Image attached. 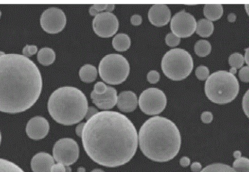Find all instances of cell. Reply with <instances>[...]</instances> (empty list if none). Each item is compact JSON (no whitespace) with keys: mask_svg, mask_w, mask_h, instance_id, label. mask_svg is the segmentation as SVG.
<instances>
[{"mask_svg":"<svg viewBox=\"0 0 249 172\" xmlns=\"http://www.w3.org/2000/svg\"><path fill=\"white\" fill-rule=\"evenodd\" d=\"M165 43L168 46L171 47H176L180 44V38L174 34L173 33H169L165 37Z\"/></svg>","mask_w":249,"mask_h":172,"instance_id":"cell-29","label":"cell"},{"mask_svg":"<svg viewBox=\"0 0 249 172\" xmlns=\"http://www.w3.org/2000/svg\"><path fill=\"white\" fill-rule=\"evenodd\" d=\"M141 110L147 115L162 113L167 104V98L161 90L157 88L147 89L141 94L138 100Z\"/></svg>","mask_w":249,"mask_h":172,"instance_id":"cell-8","label":"cell"},{"mask_svg":"<svg viewBox=\"0 0 249 172\" xmlns=\"http://www.w3.org/2000/svg\"><path fill=\"white\" fill-rule=\"evenodd\" d=\"M38 48L35 45H27L22 50L23 56L29 58L37 52Z\"/></svg>","mask_w":249,"mask_h":172,"instance_id":"cell-30","label":"cell"},{"mask_svg":"<svg viewBox=\"0 0 249 172\" xmlns=\"http://www.w3.org/2000/svg\"><path fill=\"white\" fill-rule=\"evenodd\" d=\"M85 94L76 87L59 88L51 94L48 103L49 112L58 124L72 125L85 118L88 109Z\"/></svg>","mask_w":249,"mask_h":172,"instance_id":"cell-4","label":"cell"},{"mask_svg":"<svg viewBox=\"0 0 249 172\" xmlns=\"http://www.w3.org/2000/svg\"><path fill=\"white\" fill-rule=\"evenodd\" d=\"M93 6L95 10L100 13L106 10L107 4H94Z\"/></svg>","mask_w":249,"mask_h":172,"instance_id":"cell-42","label":"cell"},{"mask_svg":"<svg viewBox=\"0 0 249 172\" xmlns=\"http://www.w3.org/2000/svg\"><path fill=\"white\" fill-rule=\"evenodd\" d=\"M242 152L240 151H236L233 153V157L235 159H238L241 157H242Z\"/></svg>","mask_w":249,"mask_h":172,"instance_id":"cell-46","label":"cell"},{"mask_svg":"<svg viewBox=\"0 0 249 172\" xmlns=\"http://www.w3.org/2000/svg\"><path fill=\"white\" fill-rule=\"evenodd\" d=\"M229 72L233 75H234L237 73V69L235 68L232 67V68L230 69Z\"/></svg>","mask_w":249,"mask_h":172,"instance_id":"cell-48","label":"cell"},{"mask_svg":"<svg viewBox=\"0 0 249 172\" xmlns=\"http://www.w3.org/2000/svg\"><path fill=\"white\" fill-rule=\"evenodd\" d=\"M78 172H86V169L84 168L80 167L78 169Z\"/></svg>","mask_w":249,"mask_h":172,"instance_id":"cell-50","label":"cell"},{"mask_svg":"<svg viewBox=\"0 0 249 172\" xmlns=\"http://www.w3.org/2000/svg\"><path fill=\"white\" fill-rule=\"evenodd\" d=\"M90 98L93 104L100 109L109 110L117 105V92L114 87L107 86V91L105 94L98 95L92 92Z\"/></svg>","mask_w":249,"mask_h":172,"instance_id":"cell-14","label":"cell"},{"mask_svg":"<svg viewBox=\"0 0 249 172\" xmlns=\"http://www.w3.org/2000/svg\"><path fill=\"white\" fill-rule=\"evenodd\" d=\"M89 13L92 16H96L100 13L95 10L93 6H91L89 9Z\"/></svg>","mask_w":249,"mask_h":172,"instance_id":"cell-44","label":"cell"},{"mask_svg":"<svg viewBox=\"0 0 249 172\" xmlns=\"http://www.w3.org/2000/svg\"><path fill=\"white\" fill-rule=\"evenodd\" d=\"M200 172H236L235 170L229 165L224 164H213L207 166Z\"/></svg>","mask_w":249,"mask_h":172,"instance_id":"cell-24","label":"cell"},{"mask_svg":"<svg viewBox=\"0 0 249 172\" xmlns=\"http://www.w3.org/2000/svg\"><path fill=\"white\" fill-rule=\"evenodd\" d=\"M0 172H25L15 163L8 160L0 158Z\"/></svg>","mask_w":249,"mask_h":172,"instance_id":"cell-25","label":"cell"},{"mask_svg":"<svg viewBox=\"0 0 249 172\" xmlns=\"http://www.w3.org/2000/svg\"><path fill=\"white\" fill-rule=\"evenodd\" d=\"M80 149L77 142L71 138H63L54 144L53 157L57 163L70 166L78 160Z\"/></svg>","mask_w":249,"mask_h":172,"instance_id":"cell-9","label":"cell"},{"mask_svg":"<svg viewBox=\"0 0 249 172\" xmlns=\"http://www.w3.org/2000/svg\"><path fill=\"white\" fill-rule=\"evenodd\" d=\"M249 90H248L243 97L242 101L243 109L248 118H249Z\"/></svg>","mask_w":249,"mask_h":172,"instance_id":"cell-35","label":"cell"},{"mask_svg":"<svg viewBox=\"0 0 249 172\" xmlns=\"http://www.w3.org/2000/svg\"><path fill=\"white\" fill-rule=\"evenodd\" d=\"M85 123H81L79 124L76 128V134L78 137L81 138L83 129H84Z\"/></svg>","mask_w":249,"mask_h":172,"instance_id":"cell-41","label":"cell"},{"mask_svg":"<svg viewBox=\"0 0 249 172\" xmlns=\"http://www.w3.org/2000/svg\"><path fill=\"white\" fill-rule=\"evenodd\" d=\"M42 29L50 34H56L62 31L67 24L66 14L61 9L50 7L45 10L40 17Z\"/></svg>","mask_w":249,"mask_h":172,"instance_id":"cell-11","label":"cell"},{"mask_svg":"<svg viewBox=\"0 0 249 172\" xmlns=\"http://www.w3.org/2000/svg\"><path fill=\"white\" fill-rule=\"evenodd\" d=\"M114 4H107L106 11L108 13H112L115 8Z\"/></svg>","mask_w":249,"mask_h":172,"instance_id":"cell-45","label":"cell"},{"mask_svg":"<svg viewBox=\"0 0 249 172\" xmlns=\"http://www.w3.org/2000/svg\"><path fill=\"white\" fill-rule=\"evenodd\" d=\"M233 168L236 172H249V160L245 157H241L233 162Z\"/></svg>","mask_w":249,"mask_h":172,"instance_id":"cell-26","label":"cell"},{"mask_svg":"<svg viewBox=\"0 0 249 172\" xmlns=\"http://www.w3.org/2000/svg\"><path fill=\"white\" fill-rule=\"evenodd\" d=\"M51 172H66V166L60 163L54 164L51 168Z\"/></svg>","mask_w":249,"mask_h":172,"instance_id":"cell-36","label":"cell"},{"mask_svg":"<svg viewBox=\"0 0 249 172\" xmlns=\"http://www.w3.org/2000/svg\"><path fill=\"white\" fill-rule=\"evenodd\" d=\"M214 30V24L206 19H202L197 23L196 33L201 37L208 38L213 33Z\"/></svg>","mask_w":249,"mask_h":172,"instance_id":"cell-21","label":"cell"},{"mask_svg":"<svg viewBox=\"0 0 249 172\" xmlns=\"http://www.w3.org/2000/svg\"><path fill=\"white\" fill-rule=\"evenodd\" d=\"M224 8L221 4H206L204 8V14L208 20L216 21L223 16Z\"/></svg>","mask_w":249,"mask_h":172,"instance_id":"cell-18","label":"cell"},{"mask_svg":"<svg viewBox=\"0 0 249 172\" xmlns=\"http://www.w3.org/2000/svg\"><path fill=\"white\" fill-rule=\"evenodd\" d=\"M245 56L244 58V61H245L246 64L249 65V48L245 49Z\"/></svg>","mask_w":249,"mask_h":172,"instance_id":"cell-47","label":"cell"},{"mask_svg":"<svg viewBox=\"0 0 249 172\" xmlns=\"http://www.w3.org/2000/svg\"><path fill=\"white\" fill-rule=\"evenodd\" d=\"M193 67L194 62L191 54L181 48H174L166 52L161 61L164 75L174 81H180L187 78Z\"/></svg>","mask_w":249,"mask_h":172,"instance_id":"cell-6","label":"cell"},{"mask_svg":"<svg viewBox=\"0 0 249 172\" xmlns=\"http://www.w3.org/2000/svg\"><path fill=\"white\" fill-rule=\"evenodd\" d=\"M31 164L33 172H51L54 160L50 154L40 152L33 157Z\"/></svg>","mask_w":249,"mask_h":172,"instance_id":"cell-16","label":"cell"},{"mask_svg":"<svg viewBox=\"0 0 249 172\" xmlns=\"http://www.w3.org/2000/svg\"><path fill=\"white\" fill-rule=\"evenodd\" d=\"M147 79L151 84L158 83L160 79V74L156 70H151L147 75Z\"/></svg>","mask_w":249,"mask_h":172,"instance_id":"cell-31","label":"cell"},{"mask_svg":"<svg viewBox=\"0 0 249 172\" xmlns=\"http://www.w3.org/2000/svg\"><path fill=\"white\" fill-rule=\"evenodd\" d=\"M5 54V53L4 52L0 51V57L4 55Z\"/></svg>","mask_w":249,"mask_h":172,"instance_id":"cell-53","label":"cell"},{"mask_svg":"<svg viewBox=\"0 0 249 172\" xmlns=\"http://www.w3.org/2000/svg\"><path fill=\"white\" fill-rule=\"evenodd\" d=\"M50 126L48 121L44 117L36 116L27 123L26 133L29 138L34 141L44 139L49 133Z\"/></svg>","mask_w":249,"mask_h":172,"instance_id":"cell-13","label":"cell"},{"mask_svg":"<svg viewBox=\"0 0 249 172\" xmlns=\"http://www.w3.org/2000/svg\"><path fill=\"white\" fill-rule=\"evenodd\" d=\"M81 138L90 158L97 164L116 168L134 157L138 146L137 130L125 115L116 111L99 112L85 123Z\"/></svg>","mask_w":249,"mask_h":172,"instance_id":"cell-1","label":"cell"},{"mask_svg":"<svg viewBox=\"0 0 249 172\" xmlns=\"http://www.w3.org/2000/svg\"><path fill=\"white\" fill-rule=\"evenodd\" d=\"M107 86L102 81H98L94 87L93 92L98 95L104 94L107 91Z\"/></svg>","mask_w":249,"mask_h":172,"instance_id":"cell-32","label":"cell"},{"mask_svg":"<svg viewBox=\"0 0 249 172\" xmlns=\"http://www.w3.org/2000/svg\"><path fill=\"white\" fill-rule=\"evenodd\" d=\"M113 48L117 51L124 52L130 48L131 40L129 36L125 33H119L115 36L113 39Z\"/></svg>","mask_w":249,"mask_h":172,"instance_id":"cell-19","label":"cell"},{"mask_svg":"<svg viewBox=\"0 0 249 172\" xmlns=\"http://www.w3.org/2000/svg\"><path fill=\"white\" fill-rule=\"evenodd\" d=\"M98 71L100 78L106 83L118 85L126 80L130 74V66L121 54H109L101 60Z\"/></svg>","mask_w":249,"mask_h":172,"instance_id":"cell-7","label":"cell"},{"mask_svg":"<svg viewBox=\"0 0 249 172\" xmlns=\"http://www.w3.org/2000/svg\"><path fill=\"white\" fill-rule=\"evenodd\" d=\"M228 20L229 22H234L236 20V16L234 13H231L228 16Z\"/></svg>","mask_w":249,"mask_h":172,"instance_id":"cell-43","label":"cell"},{"mask_svg":"<svg viewBox=\"0 0 249 172\" xmlns=\"http://www.w3.org/2000/svg\"><path fill=\"white\" fill-rule=\"evenodd\" d=\"M71 169L70 167V166H66V172H71Z\"/></svg>","mask_w":249,"mask_h":172,"instance_id":"cell-51","label":"cell"},{"mask_svg":"<svg viewBox=\"0 0 249 172\" xmlns=\"http://www.w3.org/2000/svg\"><path fill=\"white\" fill-rule=\"evenodd\" d=\"M213 120V115L211 112L205 111L201 115V120L205 124H209Z\"/></svg>","mask_w":249,"mask_h":172,"instance_id":"cell-34","label":"cell"},{"mask_svg":"<svg viewBox=\"0 0 249 172\" xmlns=\"http://www.w3.org/2000/svg\"><path fill=\"white\" fill-rule=\"evenodd\" d=\"M90 172H105L104 170L99 169H95L93 170H92Z\"/></svg>","mask_w":249,"mask_h":172,"instance_id":"cell-49","label":"cell"},{"mask_svg":"<svg viewBox=\"0 0 249 172\" xmlns=\"http://www.w3.org/2000/svg\"><path fill=\"white\" fill-rule=\"evenodd\" d=\"M249 66H245L239 70L238 73V76L240 79L243 81V82L248 83L249 81Z\"/></svg>","mask_w":249,"mask_h":172,"instance_id":"cell-33","label":"cell"},{"mask_svg":"<svg viewBox=\"0 0 249 172\" xmlns=\"http://www.w3.org/2000/svg\"><path fill=\"white\" fill-rule=\"evenodd\" d=\"M236 77L229 72L219 70L208 77L205 85V92L210 101L218 105L232 102L239 92Z\"/></svg>","mask_w":249,"mask_h":172,"instance_id":"cell-5","label":"cell"},{"mask_svg":"<svg viewBox=\"0 0 249 172\" xmlns=\"http://www.w3.org/2000/svg\"><path fill=\"white\" fill-rule=\"evenodd\" d=\"M98 112V110L95 107L93 106L89 107H88L85 118L88 121L90 118V117L93 116Z\"/></svg>","mask_w":249,"mask_h":172,"instance_id":"cell-37","label":"cell"},{"mask_svg":"<svg viewBox=\"0 0 249 172\" xmlns=\"http://www.w3.org/2000/svg\"><path fill=\"white\" fill-rule=\"evenodd\" d=\"M244 62V58L242 54L238 52L232 54L229 58V65L236 69L242 67Z\"/></svg>","mask_w":249,"mask_h":172,"instance_id":"cell-27","label":"cell"},{"mask_svg":"<svg viewBox=\"0 0 249 172\" xmlns=\"http://www.w3.org/2000/svg\"><path fill=\"white\" fill-rule=\"evenodd\" d=\"M97 76L96 68L90 64L82 66L79 70V77L83 82L86 83L93 82L96 79Z\"/></svg>","mask_w":249,"mask_h":172,"instance_id":"cell-20","label":"cell"},{"mask_svg":"<svg viewBox=\"0 0 249 172\" xmlns=\"http://www.w3.org/2000/svg\"><path fill=\"white\" fill-rule=\"evenodd\" d=\"M56 59V53L52 48L44 47L41 49L37 54V60L43 66L52 65Z\"/></svg>","mask_w":249,"mask_h":172,"instance_id":"cell-22","label":"cell"},{"mask_svg":"<svg viewBox=\"0 0 249 172\" xmlns=\"http://www.w3.org/2000/svg\"><path fill=\"white\" fill-rule=\"evenodd\" d=\"M196 75L199 80H205L209 77V68L205 66H200L196 68Z\"/></svg>","mask_w":249,"mask_h":172,"instance_id":"cell-28","label":"cell"},{"mask_svg":"<svg viewBox=\"0 0 249 172\" xmlns=\"http://www.w3.org/2000/svg\"><path fill=\"white\" fill-rule=\"evenodd\" d=\"M1 14H1V11H0V18H1Z\"/></svg>","mask_w":249,"mask_h":172,"instance_id":"cell-54","label":"cell"},{"mask_svg":"<svg viewBox=\"0 0 249 172\" xmlns=\"http://www.w3.org/2000/svg\"><path fill=\"white\" fill-rule=\"evenodd\" d=\"M138 137L143 155L153 161H169L178 155L181 148V134L177 125L164 117L156 116L146 121Z\"/></svg>","mask_w":249,"mask_h":172,"instance_id":"cell-3","label":"cell"},{"mask_svg":"<svg viewBox=\"0 0 249 172\" xmlns=\"http://www.w3.org/2000/svg\"><path fill=\"white\" fill-rule=\"evenodd\" d=\"M171 17V12L167 5L155 4L153 5L148 13L150 22L157 27L167 25Z\"/></svg>","mask_w":249,"mask_h":172,"instance_id":"cell-15","label":"cell"},{"mask_svg":"<svg viewBox=\"0 0 249 172\" xmlns=\"http://www.w3.org/2000/svg\"><path fill=\"white\" fill-rule=\"evenodd\" d=\"M1 141H2V135H1V131H0V145H1Z\"/></svg>","mask_w":249,"mask_h":172,"instance_id":"cell-52","label":"cell"},{"mask_svg":"<svg viewBox=\"0 0 249 172\" xmlns=\"http://www.w3.org/2000/svg\"><path fill=\"white\" fill-rule=\"evenodd\" d=\"M138 104L136 94L131 91L123 92L118 96L117 106L119 110L123 112H133Z\"/></svg>","mask_w":249,"mask_h":172,"instance_id":"cell-17","label":"cell"},{"mask_svg":"<svg viewBox=\"0 0 249 172\" xmlns=\"http://www.w3.org/2000/svg\"><path fill=\"white\" fill-rule=\"evenodd\" d=\"M196 27L197 22L195 16L185 11L175 14L170 24L172 33L179 38L191 37L196 31Z\"/></svg>","mask_w":249,"mask_h":172,"instance_id":"cell-10","label":"cell"},{"mask_svg":"<svg viewBox=\"0 0 249 172\" xmlns=\"http://www.w3.org/2000/svg\"><path fill=\"white\" fill-rule=\"evenodd\" d=\"M42 86L41 72L30 59L14 53L0 57V111L16 114L29 109Z\"/></svg>","mask_w":249,"mask_h":172,"instance_id":"cell-2","label":"cell"},{"mask_svg":"<svg viewBox=\"0 0 249 172\" xmlns=\"http://www.w3.org/2000/svg\"><path fill=\"white\" fill-rule=\"evenodd\" d=\"M212 47L210 43L205 40H200L195 44V51L199 57H205L211 53Z\"/></svg>","mask_w":249,"mask_h":172,"instance_id":"cell-23","label":"cell"},{"mask_svg":"<svg viewBox=\"0 0 249 172\" xmlns=\"http://www.w3.org/2000/svg\"><path fill=\"white\" fill-rule=\"evenodd\" d=\"M93 29L100 37H112L119 29L118 18L112 13H100L94 18Z\"/></svg>","mask_w":249,"mask_h":172,"instance_id":"cell-12","label":"cell"},{"mask_svg":"<svg viewBox=\"0 0 249 172\" xmlns=\"http://www.w3.org/2000/svg\"><path fill=\"white\" fill-rule=\"evenodd\" d=\"M180 165L183 168L189 167L191 164L190 159L187 156H183L180 159Z\"/></svg>","mask_w":249,"mask_h":172,"instance_id":"cell-39","label":"cell"},{"mask_svg":"<svg viewBox=\"0 0 249 172\" xmlns=\"http://www.w3.org/2000/svg\"><path fill=\"white\" fill-rule=\"evenodd\" d=\"M142 22V18L139 15H134L131 17V22L134 26H139Z\"/></svg>","mask_w":249,"mask_h":172,"instance_id":"cell-38","label":"cell"},{"mask_svg":"<svg viewBox=\"0 0 249 172\" xmlns=\"http://www.w3.org/2000/svg\"><path fill=\"white\" fill-rule=\"evenodd\" d=\"M202 169V165L200 162H195L191 166V170L193 172H200Z\"/></svg>","mask_w":249,"mask_h":172,"instance_id":"cell-40","label":"cell"}]
</instances>
